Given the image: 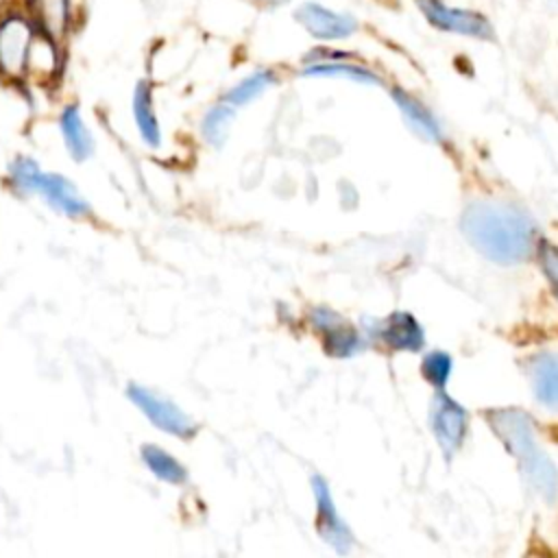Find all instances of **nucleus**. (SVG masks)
<instances>
[{"label":"nucleus","instance_id":"1","mask_svg":"<svg viewBox=\"0 0 558 558\" xmlns=\"http://www.w3.org/2000/svg\"><path fill=\"white\" fill-rule=\"evenodd\" d=\"M460 229L469 244L495 264L525 262L536 242L534 220L510 205L473 203L462 211Z\"/></svg>","mask_w":558,"mask_h":558},{"label":"nucleus","instance_id":"2","mask_svg":"<svg viewBox=\"0 0 558 558\" xmlns=\"http://www.w3.org/2000/svg\"><path fill=\"white\" fill-rule=\"evenodd\" d=\"M486 423L517 460L521 475L545 501L558 497V469L536 440V429L527 412L519 408H493L484 412Z\"/></svg>","mask_w":558,"mask_h":558},{"label":"nucleus","instance_id":"3","mask_svg":"<svg viewBox=\"0 0 558 558\" xmlns=\"http://www.w3.org/2000/svg\"><path fill=\"white\" fill-rule=\"evenodd\" d=\"M414 7L423 15V20L436 31L480 41H495V28L490 20L480 11L451 7L445 0H414Z\"/></svg>","mask_w":558,"mask_h":558},{"label":"nucleus","instance_id":"4","mask_svg":"<svg viewBox=\"0 0 558 558\" xmlns=\"http://www.w3.org/2000/svg\"><path fill=\"white\" fill-rule=\"evenodd\" d=\"M126 397L157 429L172 434L177 438H183V440H187L196 434L194 421L174 401L166 399L163 395H159L146 386L131 384L126 388Z\"/></svg>","mask_w":558,"mask_h":558},{"label":"nucleus","instance_id":"5","mask_svg":"<svg viewBox=\"0 0 558 558\" xmlns=\"http://www.w3.org/2000/svg\"><path fill=\"white\" fill-rule=\"evenodd\" d=\"M296 24L318 41L349 39L360 31L355 15L347 11H333L320 2L307 0L294 9Z\"/></svg>","mask_w":558,"mask_h":558},{"label":"nucleus","instance_id":"6","mask_svg":"<svg viewBox=\"0 0 558 558\" xmlns=\"http://www.w3.org/2000/svg\"><path fill=\"white\" fill-rule=\"evenodd\" d=\"M35 26L24 13H7L0 17V72L7 76H22L26 72V59Z\"/></svg>","mask_w":558,"mask_h":558},{"label":"nucleus","instance_id":"7","mask_svg":"<svg viewBox=\"0 0 558 558\" xmlns=\"http://www.w3.org/2000/svg\"><path fill=\"white\" fill-rule=\"evenodd\" d=\"M466 425L469 412L440 388L429 405V427L442 449V456L451 458L462 447Z\"/></svg>","mask_w":558,"mask_h":558},{"label":"nucleus","instance_id":"8","mask_svg":"<svg viewBox=\"0 0 558 558\" xmlns=\"http://www.w3.org/2000/svg\"><path fill=\"white\" fill-rule=\"evenodd\" d=\"M31 194H39L52 209L63 216L81 218L89 214V203L78 194L76 185L59 172H44L39 168L31 185Z\"/></svg>","mask_w":558,"mask_h":558},{"label":"nucleus","instance_id":"9","mask_svg":"<svg viewBox=\"0 0 558 558\" xmlns=\"http://www.w3.org/2000/svg\"><path fill=\"white\" fill-rule=\"evenodd\" d=\"M312 488H314V497H316V530L318 536L331 545L338 554H347L353 545V534L347 527V523L342 521V517L338 514L331 493L327 488V482L320 475L312 477Z\"/></svg>","mask_w":558,"mask_h":558},{"label":"nucleus","instance_id":"10","mask_svg":"<svg viewBox=\"0 0 558 558\" xmlns=\"http://www.w3.org/2000/svg\"><path fill=\"white\" fill-rule=\"evenodd\" d=\"M368 333L390 351H421L425 344L423 327L410 312H392L373 320Z\"/></svg>","mask_w":558,"mask_h":558},{"label":"nucleus","instance_id":"11","mask_svg":"<svg viewBox=\"0 0 558 558\" xmlns=\"http://www.w3.org/2000/svg\"><path fill=\"white\" fill-rule=\"evenodd\" d=\"M312 323H314V329L323 336V349L329 355L349 357V355L362 351V347H364L362 336L340 314H336L327 307H316V310H312Z\"/></svg>","mask_w":558,"mask_h":558},{"label":"nucleus","instance_id":"12","mask_svg":"<svg viewBox=\"0 0 558 558\" xmlns=\"http://www.w3.org/2000/svg\"><path fill=\"white\" fill-rule=\"evenodd\" d=\"M26 15L35 31L54 39L57 44L70 31L72 0H26Z\"/></svg>","mask_w":558,"mask_h":558},{"label":"nucleus","instance_id":"13","mask_svg":"<svg viewBox=\"0 0 558 558\" xmlns=\"http://www.w3.org/2000/svg\"><path fill=\"white\" fill-rule=\"evenodd\" d=\"M527 373L541 405L558 412V351H541L527 360Z\"/></svg>","mask_w":558,"mask_h":558},{"label":"nucleus","instance_id":"14","mask_svg":"<svg viewBox=\"0 0 558 558\" xmlns=\"http://www.w3.org/2000/svg\"><path fill=\"white\" fill-rule=\"evenodd\" d=\"M390 98L397 102V107L403 113L408 126L414 133H418L425 142H440L442 140V129H440L438 120L434 118V113L421 100H416L412 94H408L401 87H392Z\"/></svg>","mask_w":558,"mask_h":558},{"label":"nucleus","instance_id":"15","mask_svg":"<svg viewBox=\"0 0 558 558\" xmlns=\"http://www.w3.org/2000/svg\"><path fill=\"white\" fill-rule=\"evenodd\" d=\"M59 129L65 142V148L74 161H85L94 153V137L83 122V116L76 105H68L59 116Z\"/></svg>","mask_w":558,"mask_h":558},{"label":"nucleus","instance_id":"16","mask_svg":"<svg viewBox=\"0 0 558 558\" xmlns=\"http://www.w3.org/2000/svg\"><path fill=\"white\" fill-rule=\"evenodd\" d=\"M133 120L144 144L150 148H157L161 144V131L153 109V87L144 78L137 81L133 89Z\"/></svg>","mask_w":558,"mask_h":558},{"label":"nucleus","instance_id":"17","mask_svg":"<svg viewBox=\"0 0 558 558\" xmlns=\"http://www.w3.org/2000/svg\"><path fill=\"white\" fill-rule=\"evenodd\" d=\"M303 76H327V78H349L353 83L364 85H381V78L368 70L366 65L353 63L349 59L342 61H318V63H305L301 70Z\"/></svg>","mask_w":558,"mask_h":558},{"label":"nucleus","instance_id":"18","mask_svg":"<svg viewBox=\"0 0 558 558\" xmlns=\"http://www.w3.org/2000/svg\"><path fill=\"white\" fill-rule=\"evenodd\" d=\"M140 456H142L144 464L148 466V471L157 480L174 484V486L187 482V469L174 456H170L163 447H159V445H144Z\"/></svg>","mask_w":558,"mask_h":558},{"label":"nucleus","instance_id":"19","mask_svg":"<svg viewBox=\"0 0 558 558\" xmlns=\"http://www.w3.org/2000/svg\"><path fill=\"white\" fill-rule=\"evenodd\" d=\"M277 83V74L275 70H268V68H262V70H255L251 72L248 76H244L240 83H235L225 96L222 100L233 105V107H242L255 98H259L268 87H272Z\"/></svg>","mask_w":558,"mask_h":558},{"label":"nucleus","instance_id":"20","mask_svg":"<svg viewBox=\"0 0 558 558\" xmlns=\"http://www.w3.org/2000/svg\"><path fill=\"white\" fill-rule=\"evenodd\" d=\"M233 118H235V107L225 102V100L209 107L207 113L203 116V122H201V133H203L205 142L216 146V148L222 146L227 135H229V126H231Z\"/></svg>","mask_w":558,"mask_h":558},{"label":"nucleus","instance_id":"21","mask_svg":"<svg viewBox=\"0 0 558 558\" xmlns=\"http://www.w3.org/2000/svg\"><path fill=\"white\" fill-rule=\"evenodd\" d=\"M59 68V54H57V41L37 33L31 41L28 59H26V70L35 72L39 76H52Z\"/></svg>","mask_w":558,"mask_h":558},{"label":"nucleus","instance_id":"22","mask_svg":"<svg viewBox=\"0 0 558 558\" xmlns=\"http://www.w3.org/2000/svg\"><path fill=\"white\" fill-rule=\"evenodd\" d=\"M421 373L423 377L436 388H445L449 375H451V357L445 353V351H429L425 357H423V364H421Z\"/></svg>","mask_w":558,"mask_h":558},{"label":"nucleus","instance_id":"23","mask_svg":"<svg viewBox=\"0 0 558 558\" xmlns=\"http://www.w3.org/2000/svg\"><path fill=\"white\" fill-rule=\"evenodd\" d=\"M536 257H538V264H541L543 272L547 275V281L551 283L554 294L558 296V248L549 242H538L536 244Z\"/></svg>","mask_w":558,"mask_h":558},{"label":"nucleus","instance_id":"24","mask_svg":"<svg viewBox=\"0 0 558 558\" xmlns=\"http://www.w3.org/2000/svg\"><path fill=\"white\" fill-rule=\"evenodd\" d=\"M259 2H270V4H281V2H286V0H259Z\"/></svg>","mask_w":558,"mask_h":558},{"label":"nucleus","instance_id":"25","mask_svg":"<svg viewBox=\"0 0 558 558\" xmlns=\"http://www.w3.org/2000/svg\"><path fill=\"white\" fill-rule=\"evenodd\" d=\"M0 7H2V0H0ZM0 11H2V9H0Z\"/></svg>","mask_w":558,"mask_h":558}]
</instances>
